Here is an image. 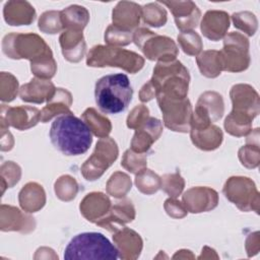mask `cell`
I'll use <instances>...</instances> for the list:
<instances>
[{"label":"cell","mask_w":260,"mask_h":260,"mask_svg":"<svg viewBox=\"0 0 260 260\" xmlns=\"http://www.w3.org/2000/svg\"><path fill=\"white\" fill-rule=\"evenodd\" d=\"M50 139L56 149L65 155H79L86 152L92 136L87 125L73 113L58 116L51 125Z\"/></svg>","instance_id":"6da1fadb"},{"label":"cell","mask_w":260,"mask_h":260,"mask_svg":"<svg viewBox=\"0 0 260 260\" xmlns=\"http://www.w3.org/2000/svg\"><path fill=\"white\" fill-rule=\"evenodd\" d=\"M149 81L156 90L155 98L183 100L188 94L190 74L177 59L158 61Z\"/></svg>","instance_id":"7a4b0ae2"},{"label":"cell","mask_w":260,"mask_h":260,"mask_svg":"<svg viewBox=\"0 0 260 260\" xmlns=\"http://www.w3.org/2000/svg\"><path fill=\"white\" fill-rule=\"evenodd\" d=\"M132 95L133 89L126 74H109L95 82V103L106 114H118L126 110Z\"/></svg>","instance_id":"3957f363"},{"label":"cell","mask_w":260,"mask_h":260,"mask_svg":"<svg viewBox=\"0 0 260 260\" xmlns=\"http://www.w3.org/2000/svg\"><path fill=\"white\" fill-rule=\"evenodd\" d=\"M118 250L106 236L88 232L76 235L64 251L66 260H116Z\"/></svg>","instance_id":"277c9868"},{"label":"cell","mask_w":260,"mask_h":260,"mask_svg":"<svg viewBox=\"0 0 260 260\" xmlns=\"http://www.w3.org/2000/svg\"><path fill=\"white\" fill-rule=\"evenodd\" d=\"M88 67H118L134 74L144 66V59L139 54L119 47L96 45L87 53Z\"/></svg>","instance_id":"5b68a950"},{"label":"cell","mask_w":260,"mask_h":260,"mask_svg":"<svg viewBox=\"0 0 260 260\" xmlns=\"http://www.w3.org/2000/svg\"><path fill=\"white\" fill-rule=\"evenodd\" d=\"M2 51L10 59H27L30 63L53 54L46 42L32 32L6 35L2 40Z\"/></svg>","instance_id":"8992f818"},{"label":"cell","mask_w":260,"mask_h":260,"mask_svg":"<svg viewBox=\"0 0 260 260\" xmlns=\"http://www.w3.org/2000/svg\"><path fill=\"white\" fill-rule=\"evenodd\" d=\"M133 42L150 61H169L177 58L179 49L169 37L157 35L145 27L136 28Z\"/></svg>","instance_id":"52a82bcc"},{"label":"cell","mask_w":260,"mask_h":260,"mask_svg":"<svg viewBox=\"0 0 260 260\" xmlns=\"http://www.w3.org/2000/svg\"><path fill=\"white\" fill-rule=\"evenodd\" d=\"M222 193L241 211L259 213L260 198L255 183L248 177L234 176L226 180Z\"/></svg>","instance_id":"ba28073f"},{"label":"cell","mask_w":260,"mask_h":260,"mask_svg":"<svg viewBox=\"0 0 260 260\" xmlns=\"http://www.w3.org/2000/svg\"><path fill=\"white\" fill-rule=\"evenodd\" d=\"M249 40L242 34L232 31L223 38V48L219 52L222 71L242 72L250 65Z\"/></svg>","instance_id":"9c48e42d"},{"label":"cell","mask_w":260,"mask_h":260,"mask_svg":"<svg viewBox=\"0 0 260 260\" xmlns=\"http://www.w3.org/2000/svg\"><path fill=\"white\" fill-rule=\"evenodd\" d=\"M119 149L116 141L111 137L100 138L92 154L81 166V174L87 181L100 179L117 159Z\"/></svg>","instance_id":"30bf717a"},{"label":"cell","mask_w":260,"mask_h":260,"mask_svg":"<svg viewBox=\"0 0 260 260\" xmlns=\"http://www.w3.org/2000/svg\"><path fill=\"white\" fill-rule=\"evenodd\" d=\"M156 101L167 128L175 132H189L193 111L188 98L183 100L156 98Z\"/></svg>","instance_id":"8fae6325"},{"label":"cell","mask_w":260,"mask_h":260,"mask_svg":"<svg viewBox=\"0 0 260 260\" xmlns=\"http://www.w3.org/2000/svg\"><path fill=\"white\" fill-rule=\"evenodd\" d=\"M224 113L221 94L216 91H204L200 94L195 110L192 112L190 129H204L220 120Z\"/></svg>","instance_id":"7c38bea8"},{"label":"cell","mask_w":260,"mask_h":260,"mask_svg":"<svg viewBox=\"0 0 260 260\" xmlns=\"http://www.w3.org/2000/svg\"><path fill=\"white\" fill-rule=\"evenodd\" d=\"M230 96L234 112L245 114L251 118L258 116L260 112V100L258 92L249 84H235L232 86Z\"/></svg>","instance_id":"4fadbf2b"},{"label":"cell","mask_w":260,"mask_h":260,"mask_svg":"<svg viewBox=\"0 0 260 260\" xmlns=\"http://www.w3.org/2000/svg\"><path fill=\"white\" fill-rule=\"evenodd\" d=\"M1 119L8 126L23 131L35 127L41 121V111L36 107L1 106Z\"/></svg>","instance_id":"5bb4252c"},{"label":"cell","mask_w":260,"mask_h":260,"mask_svg":"<svg viewBox=\"0 0 260 260\" xmlns=\"http://www.w3.org/2000/svg\"><path fill=\"white\" fill-rule=\"evenodd\" d=\"M182 203L191 213L206 212L217 206L218 194L209 187H192L183 194Z\"/></svg>","instance_id":"9a60e30c"},{"label":"cell","mask_w":260,"mask_h":260,"mask_svg":"<svg viewBox=\"0 0 260 260\" xmlns=\"http://www.w3.org/2000/svg\"><path fill=\"white\" fill-rule=\"evenodd\" d=\"M158 3L171 10L181 32L193 30L199 24L201 12L193 1H159Z\"/></svg>","instance_id":"2e32d148"},{"label":"cell","mask_w":260,"mask_h":260,"mask_svg":"<svg viewBox=\"0 0 260 260\" xmlns=\"http://www.w3.org/2000/svg\"><path fill=\"white\" fill-rule=\"evenodd\" d=\"M25 212V211H24ZM11 205H1L0 230L2 232H19L28 234L36 228L35 218Z\"/></svg>","instance_id":"e0dca14e"},{"label":"cell","mask_w":260,"mask_h":260,"mask_svg":"<svg viewBox=\"0 0 260 260\" xmlns=\"http://www.w3.org/2000/svg\"><path fill=\"white\" fill-rule=\"evenodd\" d=\"M113 242L118 250L119 258L123 260H134L140 256L143 242L138 233L123 226L113 233Z\"/></svg>","instance_id":"ac0fdd59"},{"label":"cell","mask_w":260,"mask_h":260,"mask_svg":"<svg viewBox=\"0 0 260 260\" xmlns=\"http://www.w3.org/2000/svg\"><path fill=\"white\" fill-rule=\"evenodd\" d=\"M135 218V208L129 199L117 201L112 205L109 213L99 220L95 224L111 232L115 233L119 229L125 226L126 223L131 222Z\"/></svg>","instance_id":"d6986e66"},{"label":"cell","mask_w":260,"mask_h":260,"mask_svg":"<svg viewBox=\"0 0 260 260\" xmlns=\"http://www.w3.org/2000/svg\"><path fill=\"white\" fill-rule=\"evenodd\" d=\"M161 133L162 124L160 120L154 117H149L142 125L135 129V133L131 140V149L135 152L147 153Z\"/></svg>","instance_id":"ffe728a7"},{"label":"cell","mask_w":260,"mask_h":260,"mask_svg":"<svg viewBox=\"0 0 260 260\" xmlns=\"http://www.w3.org/2000/svg\"><path fill=\"white\" fill-rule=\"evenodd\" d=\"M112 202L108 195L102 192H91L84 196L79 204L80 213L83 217L93 223L104 218L110 211Z\"/></svg>","instance_id":"44dd1931"},{"label":"cell","mask_w":260,"mask_h":260,"mask_svg":"<svg viewBox=\"0 0 260 260\" xmlns=\"http://www.w3.org/2000/svg\"><path fill=\"white\" fill-rule=\"evenodd\" d=\"M230 27V16L225 11L209 10L207 11L200 24L203 36L213 42L223 39Z\"/></svg>","instance_id":"7402d4cb"},{"label":"cell","mask_w":260,"mask_h":260,"mask_svg":"<svg viewBox=\"0 0 260 260\" xmlns=\"http://www.w3.org/2000/svg\"><path fill=\"white\" fill-rule=\"evenodd\" d=\"M56 91V87L49 79L32 78L19 88L20 100L25 103L43 104L49 102Z\"/></svg>","instance_id":"603a6c76"},{"label":"cell","mask_w":260,"mask_h":260,"mask_svg":"<svg viewBox=\"0 0 260 260\" xmlns=\"http://www.w3.org/2000/svg\"><path fill=\"white\" fill-rule=\"evenodd\" d=\"M62 54L64 58L72 63L82 60L86 52V43L82 31L66 29L59 37Z\"/></svg>","instance_id":"cb8c5ba5"},{"label":"cell","mask_w":260,"mask_h":260,"mask_svg":"<svg viewBox=\"0 0 260 260\" xmlns=\"http://www.w3.org/2000/svg\"><path fill=\"white\" fill-rule=\"evenodd\" d=\"M141 9V6L135 2H118L112 12L113 24L126 30L136 28L140 22Z\"/></svg>","instance_id":"d4e9b609"},{"label":"cell","mask_w":260,"mask_h":260,"mask_svg":"<svg viewBox=\"0 0 260 260\" xmlns=\"http://www.w3.org/2000/svg\"><path fill=\"white\" fill-rule=\"evenodd\" d=\"M3 15L9 25H28L36 18V10L26 1H9L4 5Z\"/></svg>","instance_id":"484cf974"},{"label":"cell","mask_w":260,"mask_h":260,"mask_svg":"<svg viewBox=\"0 0 260 260\" xmlns=\"http://www.w3.org/2000/svg\"><path fill=\"white\" fill-rule=\"evenodd\" d=\"M72 105V95L71 93L62 87L56 88V91L53 98L47 103L41 111V122L47 123L52 120L54 117L59 115L71 114L70 107Z\"/></svg>","instance_id":"4316f807"},{"label":"cell","mask_w":260,"mask_h":260,"mask_svg":"<svg viewBox=\"0 0 260 260\" xmlns=\"http://www.w3.org/2000/svg\"><path fill=\"white\" fill-rule=\"evenodd\" d=\"M18 202L27 213L41 210L46 204V193L42 185L36 182L25 184L18 194Z\"/></svg>","instance_id":"83f0119b"},{"label":"cell","mask_w":260,"mask_h":260,"mask_svg":"<svg viewBox=\"0 0 260 260\" xmlns=\"http://www.w3.org/2000/svg\"><path fill=\"white\" fill-rule=\"evenodd\" d=\"M189 131L192 143L201 150H214L220 146L223 140L221 129L213 124L204 129H190Z\"/></svg>","instance_id":"f1b7e54d"},{"label":"cell","mask_w":260,"mask_h":260,"mask_svg":"<svg viewBox=\"0 0 260 260\" xmlns=\"http://www.w3.org/2000/svg\"><path fill=\"white\" fill-rule=\"evenodd\" d=\"M241 164L247 169H255L260 162L259 149V128L252 130L247 136L246 145L242 146L238 152Z\"/></svg>","instance_id":"f546056e"},{"label":"cell","mask_w":260,"mask_h":260,"mask_svg":"<svg viewBox=\"0 0 260 260\" xmlns=\"http://www.w3.org/2000/svg\"><path fill=\"white\" fill-rule=\"evenodd\" d=\"M60 13L63 28L69 30L82 31L89 20V12L80 5H71L60 11Z\"/></svg>","instance_id":"4dcf8cb0"},{"label":"cell","mask_w":260,"mask_h":260,"mask_svg":"<svg viewBox=\"0 0 260 260\" xmlns=\"http://www.w3.org/2000/svg\"><path fill=\"white\" fill-rule=\"evenodd\" d=\"M82 121L87 125L90 132L100 138L108 137L112 131L111 121L94 108H87L82 116Z\"/></svg>","instance_id":"1f68e13d"},{"label":"cell","mask_w":260,"mask_h":260,"mask_svg":"<svg viewBox=\"0 0 260 260\" xmlns=\"http://www.w3.org/2000/svg\"><path fill=\"white\" fill-rule=\"evenodd\" d=\"M196 62L201 74L207 78H215L222 71L218 51H204L196 57Z\"/></svg>","instance_id":"d6a6232c"},{"label":"cell","mask_w":260,"mask_h":260,"mask_svg":"<svg viewBox=\"0 0 260 260\" xmlns=\"http://www.w3.org/2000/svg\"><path fill=\"white\" fill-rule=\"evenodd\" d=\"M253 120L250 116L232 111L225 118L223 126L229 134L235 137H243L251 132Z\"/></svg>","instance_id":"836d02e7"},{"label":"cell","mask_w":260,"mask_h":260,"mask_svg":"<svg viewBox=\"0 0 260 260\" xmlns=\"http://www.w3.org/2000/svg\"><path fill=\"white\" fill-rule=\"evenodd\" d=\"M132 182L130 177L123 172H115L107 182V193L114 198L122 199L131 190Z\"/></svg>","instance_id":"e575fe53"},{"label":"cell","mask_w":260,"mask_h":260,"mask_svg":"<svg viewBox=\"0 0 260 260\" xmlns=\"http://www.w3.org/2000/svg\"><path fill=\"white\" fill-rule=\"evenodd\" d=\"M135 185L137 189L145 194L152 195L160 189V177L149 169H143L136 174Z\"/></svg>","instance_id":"d590c367"},{"label":"cell","mask_w":260,"mask_h":260,"mask_svg":"<svg viewBox=\"0 0 260 260\" xmlns=\"http://www.w3.org/2000/svg\"><path fill=\"white\" fill-rule=\"evenodd\" d=\"M141 17L143 22L152 26L160 27L167 22V11L158 2L148 3L141 9Z\"/></svg>","instance_id":"8d00e7d4"},{"label":"cell","mask_w":260,"mask_h":260,"mask_svg":"<svg viewBox=\"0 0 260 260\" xmlns=\"http://www.w3.org/2000/svg\"><path fill=\"white\" fill-rule=\"evenodd\" d=\"M54 189L56 196L60 200L68 202L74 199L77 195L78 184L73 177L69 175H63L56 180L54 184Z\"/></svg>","instance_id":"74e56055"},{"label":"cell","mask_w":260,"mask_h":260,"mask_svg":"<svg viewBox=\"0 0 260 260\" xmlns=\"http://www.w3.org/2000/svg\"><path fill=\"white\" fill-rule=\"evenodd\" d=\"M177 39L180 48L189 56H197L203 49L201 37L194 30L182 31Z\"/></svg>","instance_id":"f35d334b"},{"label":"cell","mask_w":260,"mask_h":260,"mask_svg":"<svg viewBox=\"0 0 260 260\" xmlns=\"http://www.w3.org/2000/svg\"><path fill=\"white\" fill-rule=\"evenodd\" d=\"M30 70L38 78L50 79L54 77L57 71V64L53 54L47 55L35 62H31Z\"/></svg>","instance_id":"ab89813d"},{"label":"cell","mask_w":260,"mask_h":260,"mask_svg":"<svg viewBox=\"0 0 260 260\" xmlns=\"http://www.w3.org/2000/svg\"><path fill=\"white\" fill-rule=\"evenodd\" d=\"M232 20L235 27L242 30L249 37L254 36L258 28L257 17L250 11L236 12L232 15Z\"/></svg>","instance_id":"60d3db41"},{"label":"cell","mask_w":260,"mask_h":260,"mask_svg":"<svg viewBox=\"0 0 260 260\" xmlns=\"http://www.w3.org/2000/svg\"><path fill=\"white\" fill-rule=\"evenodd\" d=\"M133 41V34L131 30H126L111 24L105 31V42L112 47L127 46Z\"/></svg>","instance_id":"b9f144b4"},{"label":"cell","mask_w":260,"mask_h":260,"mask_svg":"<svg viewBox=\"0 0 260 260\" xmlns=\"http://www.w3.org/2000/svg\"><path fill=\"white\" fill-rule=\"evenodd\" d=\"M38 26L40 30L45 34L54 35L61 31L63 29V25L60 11L50 10L44 12L39 18Z\"/></svg>","instance_id":"7bdbcfd3"},{"label":"cell","mask_w":260,"mask_h":260,"mask_svg":"<svg viewBox=\"0 0 260 260\" xmlns=\"http://www.w3.org/2000/svg\"><path fill=\"white\" fill-rule=\"evenodd\" d=\"M1 174V187L2 193L6 188H11L18 183L21 177V169L14 161L8 160L2 164L0 169Z\"/></svg>","instance_id":"ee69618b"},{"label":"cell","mask_w":260,"mask_h":260,"mask_svg":"<svg viewBox=\"0 0 260 260\" xmlns=\"http://www.w3.org/2000/svg\"><path fill=\"white\" fill-rule=\"evenodd\" d=\"M18 91V80L9 72L0 74V100L2 102H12Z\"/></svg>","instance_id":"f6af8a7d"},{"label":"cell","mask_w":260,"mask_h":260,"mask_svg":"<svg viewBox=\"0 0 260 260\" xmlns=\"http://www.w3.org/2000/svg\"><path fill=\"white\" fill-rule=\"evenodd\" d=\"M147 165L146 153H139L133 151L131 148L127 149L122 157L121 166L132 174H137L141 170L145 169Z\"/></svg>","instance_id":"bcb514c9"},{"label":"cell","mask_w":260,"mask_h":260,"mask_svg":"<svg viewBox=\"0 0 260 260\" xmlns=\"http://www.w3.org/2000/svg\"><path fill=\"white\" fill-rule=\"evenodd\" d=\"M160 189H162L172 198H177L185 187V181L179 172L165 174L160 178Z\"/></svg>","instance_id":"7dc6e473"},{"label":"cell","mask_w":260,"mask_h":260,"mask_svg":"<svg viewBox=\"0 0 260 260\" xmlns=\"http://www.w3.org/2000/svg\"><path fill=\"white\" fill-rule=\"evenodd\" d=\"M149 110L144 105H137L134 107L127 117V127L130 129H137L149 118Z\"/></svg>","instance_id":"c3c4849f"},{"label":"cell","mask_w":260,"mask_h":260,"mask_svg":"<svg viewBox=\"0 0 260 260\" xmlns=\"http://www.w3.org/2000/svg\"><path fill=\"white\" fill-rule=\"evenodd\" d=\"M164 208H165L167 214L173 218H183L188 213L184 204L182 202L178 201L176 198H172V197L168 198L165 201Z\"/></svg>","instance_id":"681fc988"},{"label":"cell","mask_w":260,"mask_h":260,"mask_svg":"<svg viewBox=\"0 0 260 260\" xmlns=\"http://www.w3.org/2000/svg\"><path fill=\"white\" fill-rule=\"evenodd\" d=\"M259 243H260V239H259L258 232H255L248 236V238L246 239V245H245L248 257H252L258 253Z\"/></svg>","instance_id":"f907efd6"},{"label":"cell","mask_w":260,"mask_h":260,"mask_svg":"<svg viewBox=\"0 0 260 260\" xmlns=\"http://www.w3.org/2000/svg\"><path fill=\"white\" fill-rule=\"evenodd\" d=\"M156 96V90L151 84L150 81H147L139 91V100L142 103H146L151 101L153 98Z\"/></svg>","instance_id":"816d5d0a"},{"label":"cell","mask_w":260,"mask_h":260,"mask_svg":"<svg viewBox=\"0 0 260 260\" xmlns=\"http://www.w3.org/2000/svg\"><path fill=\"white\" fill-rule=\"evenodd\" d=\"M218 258V256L216 255L215 251L211 248H209L208 246H204L202 249V254L198 257L199 259H204V258Z\"/></svg>","instance_id":"f5cc1de1"},{"label":"cell","mask_w":260,"mask_h":260,"mask_svg":"<svg viewBox=\"0 0 260 260\" xmlns=\"http://www.w3.org/2000/svg\"><path fill=\"white\" fill-rule=\"evenodd\" d=\"M174 259H177V258H195V256L192 254L191 251L189 250H180V251H177V253L173 256Z\"/></svg>","instance_id":"db71d44e"}]
</instances>
